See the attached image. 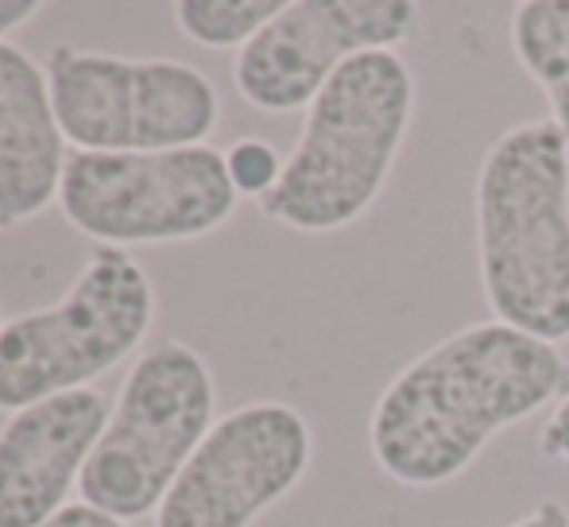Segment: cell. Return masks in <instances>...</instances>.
Returning a JSON list of instances; mask_svg holds the SVG:
<instances>
[{
	"label": "cell",
	"instance_id": "14",
	"mask_svg": "<svg viewBox=\"0 0 569 527\" xmlns=\"http://www.w3.org/2000/svg\"><path fill=\"white\" fill-rule=\"evenodd\" d=\"M226 167H229L232 190L240 198H256V202H263L276 190L279 175H283L279 151L268 140H260V136H244V140L232 143L226 151Z\"/></svg>",
	"mask_w": 569,
	"mask_h": 527
},
{
	"label": "cell",
	"instance_id": "12",
	"mask_svg": "<svg viewBox=\"0 0 569 527\" xmlns=\"http://www.w3.org/2000/svg\"><path fill=\"white\" fill-rule=\"evenodd\" d=\"M511 51L535 86L547 93L550 121L569 143V0H523L511 12Z\"/></svg>",
	"mask_w": 569,
	"mask_h": 527
},
{
	"label": "cell",
	"instance_id": "5",
	"mask_svg": "<svg viewBox=\"0 0 569 527\" xmlns=\"http://www.w3.org/2000/svg\"><path fill=\"white\" fill-rule=\"evenodd\" d=\"M156 287L124 249H98L59 302L0 326V411L90 388L143 346Z\"/></svg>",
	"mask_w": 569,
	"mask_h": 527
},
{
	"label": "cell",
	"instance_id": "16",
	"mask_svg": "<svg viewBox=\"0 0 569 527\" xmlns=\"http://www.w3.org/2000/svg\"><path fill=\"white\" fill-rule=\"evenodd\" d=\"M43 527H128V524H120V520H113V516L98 513V508H90L82 500V505H67L59 516H51Z\"/></svg>",
	"mask_w": 569,
	"mask_h": 527
},
{
	"label": "cell",
	"instance_id": "4",
	"mask_svg": "<svg viewBox=\"0 0 569 527\" xmlns=\"http://www.w3.org/2000/svg\"><path fill=\"white\" fill-rule=\"evenodd\" d=\"M213 377L202 354L174 338L151 341L128 369L78 481L82 500L120 524L156 516L174 477L213 430Z\"/></svg>",
	"mask_w": 569,
	"mask_h": 527
},
{
	"label": "cell",
	"instance_id": "18",
	"mask_svg": "<svg viewBox=\"0 0 569 527\" xmlns=\"http://www.w3.org/2000/svg\"><path fill=\"white\" fill-rule=\"evenodd\" d=\"M39 12H43V0H0V43H4L8 31L23 28Z\"/></svg>",
	"mask_w": 569,
	"mask_h": 527
},
{
	"label": "cell",
	"instance_id": "17",
	"mask_svg": "<svg viewBox=\"0 0 569 527\" xmlns=\"http://www.w3.org/2000/svg\"><path fill=\"white\" fill-rule=\"evenodd\" d=\"M508 527H569V508L558 497H542L531 513H523Z\"/></svg>",
	"mask_w": 569,
	"mask_h": 527
},
{
	"label": "cell",
	"instance_id": "13",
	"mask_svg": "<svg viewBox=\"0 0 569 527\" xmlns=\"http://www.w3.org/2000/svg\"><path fill=\"white\" fill-rule=\"evenodd\" d=\"M287 0H179L174 23L198 47H240L244 51Z\"/></svg>",
	"mask_w": 569,
	"mask_h": 527
},
{
	"label": "cell",
	"instance_id": "11",
	"mask_svg": "<svg viewBox=\"0 0 569 527\" xmlns=\"http://www.w3.org/2000/svg\"><path fill=\"white\" fill-rule=\"evenodd\" d=\"M70 143L59 129L47 70L0 43V229L39 218L59 198Z\"/></svg>",
	"mask_w": 569,
	"mask_h": 527
},
{
	"label": "cell",
	"instance_id": "15",
	"mask_svg": "<svg viewBox=\"0 0 569 527\" xmlns=\"http://www.w3.org/2000/svg\"><path fill=\"white\" fill-rule=\"evenodd\" d=\"M539 454L569 466V396L550 407L547 422H542V430H539Z\"/></svg>",
	"mask_w": 569,
	"mask_h": 527
},
{
	"label": "cell",
	"instance_id": "7",
	"mask_svg": "<svg viewBox=\"0 0 569 527\" xmlns=\"http://www.w3.org/2000/svg\"><path fill=\"white\" fill-rule=\"evenodd\" d=\"M43 70L59 129L74 151L202 148L221 121L218 90L190 62L54 43Z\"/></svg>",
	"mask_w": 569,
	"mask_h": 527
},
{
	"label": "cell",
	"instance_id": "10",
	"mask_svg": "<svg viewBox=\"0 0 569 527\" xmlns=\"http://www.w3.org/2000/svg\"><path fill=\"white\" fill-rule=\"evenodd\" d=\"M109 411L106 392L78 388L8 415L0 427V527H43L67 508Z\"/></svg>",
	"mask_w": 569,
	"mask_h": 527
},
{
	"label": "cell",
	"instance_id": "19",
	"mask_svg": "<svg viewBox=\"0 0 569 527\" xmlns=\"http://www.w3.org/2000/svg\"><path fill=\"white\" fill-rule=\"evenodd\" d=\"M0 326H4V318H0Z\"/></svg>",
	"mask_w": 569,
	"mask_h": 527
},
{
	"label": "cell",
	"instance_id": "3",
	"mask_svg": "<svg viewBox=\"0 0 569 527\" xmlns=\"http://www.w3.org/2000/svg\"><path fill=\"white\" fill-rule=\"evenodd\" d=\"M415 70L399 51L349 59L310 101L260 213L295 233H338L380 198L415 117Z\"/></svg>",
	"mask_w": 569,
	"mask_h": 527
},
{
	"label": "cell",
	"instance_id": "2",
	"mask_svg": "<svg viewBox=\"0 0 569 527\" xmlns=\"http://www.w3.org/2000/svg\"><path fill=\"white\" fill-rule=\"evenodd\" d=\"M477 264L496 322L569 341V143L550 117L511 125L477 171Z\"/></svg>",
	"mask_w": 569,
	"mask_h": 527
},
{
	"label": "cell",
	"instance_id": "9",
	"mask_svg": "<svg viewBox=\"0 0 569 527\" xmlns=\"http://www.w3.org/2000/svg\"><path fill=\"white\" fill-rule=\"evenodd\" d=\"M422 28L411 0H287L232 62L237 93L268 117L310 109L333 74L365 51H399Z\"/></svg>",
	"mask_w": 569,
	"mask_h": 527
},
{
	"label": "cell",
	"instance_id": "1",
	"mask_svg": "<svg viewBox=\"0 0 569 527\" xmlns=\"http://www.w3.org/2000/svg\"><path fill=\"white\" fill-rule=\"evenodd\" d=\"M569 396L562 349L496 318L442 338L391 377L368 419V450L403 489L457 481L500 430Z\"/></svg>",
	"mask_w": 569,
	"mask_h": 527
},
{
	"label": "cell",
	"instance_id": "8",
	"mask_svg": "<svg viewBox=\"0 0 569 527\" xmlns=\"http://www.w3.org/2000/svg\"><path fill=\"white\" fill-rule=\"evenodd\" d=\"M315 430L279 399L232 407L174 477L156 527H252L307 477Z\"/></svg>",
	"mask_w": 569,
	"mask_h": 527
},
{
	"label": "cell",
	"instance_id": "6",
	"mask_svg": "<svg viewBox=\"0 0 569 527\" xmlns=\"http://www.w3.org/2000/svg\"><path fill=\"white\" fill-rule=\"evenodd\" d=\"M226 151H70L59 210L101 249L174 245L218 233L237 210Z\"/></svg>",
	"mask_w": 569,
	"mask_h": 527
}]
</instances>
